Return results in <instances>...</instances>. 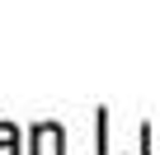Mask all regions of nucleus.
Returning <instances> with one entry per match:
<instances>
[{
    "label": "nucleus",
    "instance_id": "obj_1",
    "mask_svg": "<svg viewBox=\"0 0 160 155\" xmlns=\"http://www.w3.org/2000/svg\"><path fill=\"white\" fill-rule=\"evenodd\" d=\"M28 155H66V132H61V122H38L33 132H28Z\"/></svg>",
    "mask_w": 160,
    "mask_h": 155
},
{
    "label": "nucleus",
    "instance_id": "obj_2",
    "mask_svg": "<svg viewBox=\"0 0 160 155\" xmlns=\"http://www.w3.org/2000/svg\"><path fill=\"white\" fill-rule=\"evenodd\" d=\"M0 155H24V150H19V127H14V122H0Z\"/></svg>",
    "mask_w": 160,
    "mask_h": 155
},
{
    "label": "nucleus",
    "instance_id": "obj_3",
    "mask_svg": "<svg viewBox=\"0 0 160 155\" xmlns=\"http://www.w3.org/2000/svg\"><path fill=\"white\" fill-rule=\"evenodd\" d=\"M141 141H146V150H141V155H160V132H155L151 122L141 127Z\"/></svg>",
    "mask_w": 160,
    "mask_h": 155
}]
</instances>
